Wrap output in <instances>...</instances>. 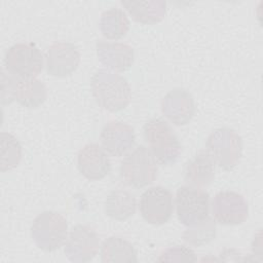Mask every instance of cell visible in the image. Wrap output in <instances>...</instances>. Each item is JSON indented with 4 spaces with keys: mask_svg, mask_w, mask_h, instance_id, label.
I'll list each match as a JSON object with an SVG mask.
<instances>
[{
    "mask_svg": "<svg viewBox=\"0 0 263 263\" xmlns=\"http://www.w3.org/2000/svg\"><path fill=\"white\" fill-rule=\"evenodd\" d=\"M90 87L97 104L109 112L124 109L132 99L127 80L110 70H98L91 77Z\"/></svg>",
    "mask_w": 263,
    "mask_h": 263,
    "instance_id": "obj_1",
    "label": "cell"
},
{
    "mask_svg": "<svg viewBox=\"0 0 263 263\" xmlns=\"http://www.w3.org/2000/svg\"><path fill=\"white\" fill-rule=\"evenodd\" d=\"M143 136L151 153L161 165L176 163L181 153V144L170 124L162 118H152L143 126Z\"/></svg>",
    "mask_w": 263,
    "mask_h": 263,
    "instance_id": "obj_2",
    "label": "cell"
},
{
    "mask_svg": "<svg viewBox=\"0 0 263 263\" xmlns=\"http://www.w3.org/2000/svg\"><path fill=\"white\" fill-rule=\"evenodd\" d=\"M156 177L157 161L145 146H138L121 161L120 178L129 187L144 188L152 184Z\"/></svg>",
    "mask_w": 263,
    "mask_h": 263,
    "instance_id": "obj_3",
    "label": "cell"
},
{
    "mask_svg": "<svg viewBox=\"0 0 263 263\" xmlns=\"http://www.w3.org/2000/svg\"><path fill=\"white\" fill-rule=\"evenodd\" d=\"M205 151L215 164L224 171H230L240 160L242 139L234 129L220 127L209 135L205 142Z\"/></svg>",
    "mask_w": 263,
    "mask_h": 263,
    "instance_id": "obj_4",
    "label": "cell"
},
{
    "mask_svg": "<svg viewBox=\"0 0 263 263\" xmlns=\"http://www.w3.org/2000/svg\"><path fill=\"white\" fill-rule=\"evenodd\" d=\"M31 237L39 249L45 252L57 251L67 240V221L57 212H42L32 223Z\"/></svg>",
    "mask_w": 263,
    "mask_h": 263,
    "instance_id": "obj_5",
    "label": "cell"
},
{
    "mask_svg": "<svg viewBox=\"0 0 263 263\" xmlns=\"http://www.w3.org/2000/svg\"><path fill=\"white\" fill-rule=\"evenodd\" d=\"M175 203L178 220L185 226L198 225L209 218L210 196L199 187L181 186L177 190Z\"/></svg>",
    "mask_w": 263,
    "mask_h": 263,
    "instance_id": "obj_6",
    "label": "cell"
},
{
    "mask_svg": "<svg viewBox=\"0 0 263 263\" xmlns=\"http://www.w3.org/2000/svg\"><path fill=\"white\" fill-rule=\"evenodd\" d=\"M44 59L40 49L33 43L13 44L5 53V69L17 78H36L42 71Z\"/></svg>",
    "mask_w": 263,
    "mask_h": 263,
    "instance_id": "obj_7",
    "label": "cell"
},
{
    "mask_svg": "<svg viewBox=\"0 0 263 263\" xmlns=\"http://www.w3.org/2000/svg\"><path fill=\"white\" fill-rule=\"evenodd\" d=\"M144 220L152 225H162L172 217L174 201L172 192L162 186H153L143 192L139 204Z\"/></svg>",
    "mask_w": 263,
    "mask_h": 263,
    "instance_id": "obj_8",
    "label": "cell"
},
{
    "mask_svg": "<svg viewBox=\"0 0 263 263\" xmlns=\"http://www.w3.org/2000/svg\"><path fill=\"white\" fill-rule=\"evenodd\" d=\"M100 238L96 230L87 225L72 227L67 237L64 253L72 262H88L98 254Z\"/></svg>",
    "mask_w": 263,
    "mask_h": 263,
    "instance_id": "obj_9",
    "label": "cell"
},
{
    "mask_svg": "<svg viewBox=\"0 0 263 263\" xmlns=\"http://www.w3.org/2000/svg\"><path fill=\"white\" fill-rule=\"evenodd\" d=\"M212 213L219 224L239 225L248 219L249 205L240 193L225 190L217 193L213 198Z\"/></svg>",
    "mask_w": 263,
    "mask_h": 263,
    "instance_id": "obj_10",
    "label": "cell"
},
{
    "mask_svg": "<svg viewBox=\"0 0 263 263\" xmlns=\"http://www.w3.org/2000/svg\"><path fill=\"white\" fill-rule=\"evenodd\" d=\"M46 71L55 77L71 75L80 63V53L76 45L68 41L53 42L46 50Z\"/></svg>",
    "mask_w": 263,
    "mask_h": 263,
    "instance_id": "obj_11",
    "label": "cell"
},
{
    "mask_svg": "<svg viewBox=\"0 0 263 263\" xmlns=\"http://www.w3.org/2000/svg\"><path fill=\"white\" fill-rule=\"evenodd\" d=\"M161 112L174 125H186L195 113V104L192 95L184 88L170 90L161 101Z\"/></svg>",
    "mask_w": 263,
    "mask_h": 263,
    "instance_id": "obj_12",
    "label": "cell"
},
{
    "mask_svg": "<svg viewBox=\"0 0 263 263\" xmlns=\"http://www.w3.org/2000/svg\"><path fill=\"white\" fill-rule=\"evenodd\" d=\"M100 140L102 147L109 155L120 157L134 146L136 135L132 125L122 121L112 120L104 125Z\"/></svg>",
    "mask_w": 263,
    "mask_h": 263,
    "instance_id": "obj_13",
    "label": "cell"
},
{
    "mask_svg": "<svg viewBox=\"0 0 263 263\" xmlns=\"http://www.w3.org/2000/svg\"><path fill=\"white\" fill-rule=\"evenodd\" d=\"M77 167L80 174L90 181L104 179L111 171L108 153L99 144L83 146L77 155Z\"/></svg>",
    "mask_w": 263,
    "mask_h": 263,
    "instance_id": "obj_14",
    "label": "cell"
},
{
    "mask_svg": "<svg viewBox=\"0 0 263 263\" xmlns=\"http://www.w3.org/2000/svg\"><path fill=\"white\" fill-rule=\"evenodd\" d=\"M96 50L99 61L110 70L124 72L134 64V49L126 43L99 40Z\"/></svg>",
    "mask_w": 263,
    "mask_h": 263,
    "instance_id": "obj_15",
    "label": "cell"
},
{
    "mask_svg": "<svg viewBox=\"0 0 263 263\" xmlns=\"http://www.w3.org/2000/svg\"><path fill=\"white\" fill-rule=\"evenodd\" d=\"M215 178V162L205 150L197 152L187 163L184 170L185 181L194 187H205Z\"/></svg>",
    "mask_w": 263,
    "mask_h": 263,
    "instance_id": "obj_16",
    "label": "cell"
},
{
    "mask_svg": "<svg viewBox=\"0 0 263 263\" xmlns=\"http://www.w3.org/2000/svg\"><path fill=\"white\" fill-rule=\"evenodd\" d=\"M134 21L144 25H153L161 22L166 12V3L162 0L121 1Z\"/></svg>",
    "mask_w": 263,
    "mask_h": 263,
    "instance_id": "obj_17",
    "label": "cell"
},
{
    "mask_svg": "<svg viewBox=\"0 0 263 263\" xmlns=\"http://www.w3.org/2000/svg\"><path fill=\"white\" fill-rule=\"evenodd\" d=\"M137 200L135 195L125 189L111 191L104 203V210L108 217L116 221H124L136 213Z\"/></svg>",
    "mask_w": 263,
    "mask_h": 263,
    "instance_id": "obj_18",
    "label": "cell"
},
{
    "mask_svg": "<svg viewBox=\"0 0 263 263\" xmlns=\"http://www.w3.org/2000/svg\"><path fill=\"white\" fill-rule=\"evenodd\" d=\"M101 260L104 263H137L138 256L128 240L120 236H110L101 246Z\"/></svg>",
    "mask_w": 263,
    "mask_h": 263,
    "instance_id": "obj_19",
    "label": "cell"
},
{
    "mask_svg": "<svg viewBox=\"0 0 263 263\" xmlns=\"http://www.w3.org/2000/svg\"><path fill=\"white\" fill-rule=\"evenodd\" d=\"M47 98L44 83L36 78L17 79L15 87V101L23 107L34 109L41 106Z\"/></svg>",
    "mask_w": 263,
    "mask_h": 263,
    "instance_id": "obj_20",
    "label": "cell"
},
{
    "mask_svg": "<svg viewBox=\"0 0 263 263\" xmlns=\"http://www.w3.org/2000/svg\"><path fill=\"white\" fill-rule=\"evenodd\" d=\"M103 36L110 40H118L126 35L129 30V21L126 13L118 7L105 10L99 22Z\"/></svg>",
    "mask_w": 263,
    "mask_h": 263,
    "instance_id": "obj_21",
    "label": "cell"
},
{
    "mask_svg": "<svg viewBox=\"0 0 263 263\" xmlns=\"http://www.w3.org/2000/svg\"><path fill=\"white\" fill-rule=\"evenodd\" d=\"M0 171L2 173L16 167L22 159V146L18 140L11 134H0Z\"/></svg>",
    "mask_w": 263,
    "mask_h": 263,
    "instance_id": "obj_22",
    "label": "cell"
},
{
    "mask_svg": "<svg viewBox=\"0 0 263 263\" xmlns=\"http://www.w3.org/2000/svg\"><path fill=\"white\" fill-rule=\"evenodd\" d=\"M216 234L215 223L208 218L204 222L191 226L183 233V239L192 246H202L214 239Z\"/></svg>",
    "mask_w": 263,
    "mask_h": 263,
    "instance_id": "obj_23",
    "label": "cell"
},
{
    "mask_svg": "<svg viewBox=\"0 0 263 263\" xmlns=\"http://www.w3.org/2000/svg\"><path fill=\"white\" fill-rule=\"evenodd\" d=\"M157 260L166 262H194L196 261V257L191 249L185 246H175L164 250Z\"/></svg>",
    "mask_w": 263,
    "mask_h": 263,
    "instance_id": "obj_24",
    "label": "cell"
},
{
    "mask_svg": "<svg viewBox=\"0 0 263 263\" xmlns=\"http://www.w3.org/2000/svg\"><path fill=\"white\" fill-rule=\"evenodd\" d=\"M17 77L14 75H6L2 72L1 75V102L3 105L10 104L15 100V87Z\"/></svg>",
    "mask_w": 263,
    "mask_h": 263,
    "instance_id": "obj_25",
    "label": "cell"
}]
</instances>
